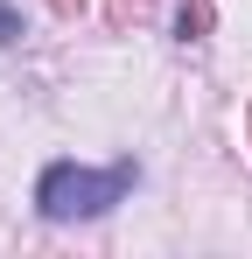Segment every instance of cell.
<instances>
[{
    "label": "cell",
    "instance_id": "2",
    "mask_svg": "<svg viewBox=\"0 0 252 259\" xmlns=\"http://www.w3.org/2000/svg\"><path fill=\"white\" fill-rule=\"evenodd\" d=\"M0 35H14V14H7V7H0Z\"/></svg>",
    "mask_w": 252,
    "mask_h": 259
},
{
    "label": "cell",
    "instance_id": "1",
    "mask_svg": "<svg viewBox=\"0 0 252 259\" xmlns=\"http://www.w3.org/2000/svg\"><path fill=\"white\" fill-rule=\"evenodd\" d=\"M126 175H112V182H91V175H70V168H56L49 175V182H42V210L49 217H70V210H105V196H112V189H119Z\"/></svg>",
    "mask_w": 252,
    "mask_h": 259
}]
</instances>
